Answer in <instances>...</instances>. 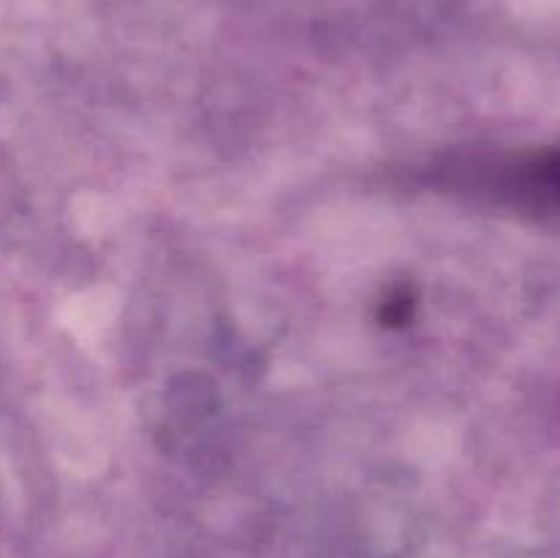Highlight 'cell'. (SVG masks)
I'll use <instances>...</instances> for the list:
<instances>
[{
  "mask_svg": "<svg viewBox=\"0 0 560 558\" xmlns=\"http://www.w3.org/2000/svg\"><path fill=\"white\" fill-rule=\"evenodd\" d=\"M490 184L509 206L536 217L560 219V146L498 164Z\"/></svg>",
  "mask_w": 560,
  "mask_h": 558,
  "instance_id": "6da1fadb",
  "label": "cell"
}]
</instances>
